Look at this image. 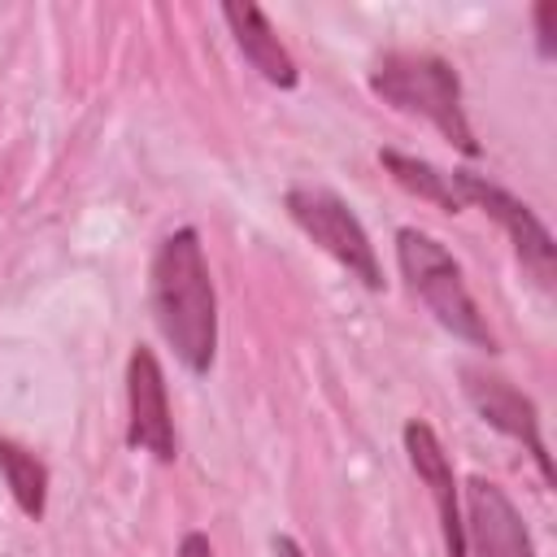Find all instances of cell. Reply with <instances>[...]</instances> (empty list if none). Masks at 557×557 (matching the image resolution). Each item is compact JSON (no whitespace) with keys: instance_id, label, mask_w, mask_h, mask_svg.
Segmentation results:
<instances>
[{"instance_id":"6da1fadb","label":"cell","mask_w":557,"mask_h":557,"mask_svg":"<svg viewBox=\"0 0 557 557\" xmlns=\"http://www.w3.org/2000/svg\"><path fill=\"white\" fill-rule=\"evenodd\" d=\"M152 313L174 348V357L205 374L218 352V292L209 278V261L200 235L191 226L170 231L152 257Z\"/></svg>"},{"instance_id":"7a4b0ae2","label":"cell","mask_w":557,"mask_h":557,"mask_svg":"<svg viewBox=\"0 0 557 557\" xmlns=\"http://www.w3.org/2000/svg\"><path fill=\"white\" fill-rule=\"evenodd\" d=\"M370 87L374 96H383L387 104H396L400 113H418L426 117L453 148H461L466 157H479V139L466 122L461 109V83L457 70L435 57V52H413V48H396L383 52L370 70Z\"/></svg>"},{"instance_id":"3957f363","label":"cell","mask_w":557,"mask_h":557,"mask_svg":"<svg viewBox=\"0 0 557 557\" xmlns=\"http://www.w3.org/2000/svg\"><path fill=\"white\" fill-rule=\"evenodd\" d=\"M396 261H400V274L409 278L413 296H422V305L435 313V322L444 331H453L457 339L474 344V348H496L466 278H461V265L457 257L426 231L418 226H400L396 231Z\"/></svg>"},{"instance_id":"277c9868","label":"cell","mask_w":557,"mask_h":557,"mask_svg":"<svg viewBox=\"0 0 557 557\" xmlns=\"http://www.w3.org/2000/svg\"><path fill=\"white\" fill-rule=\"evenodd\" d=\"M283 205H287L292 222H296L322 252H331L361 287H370V292L383 287V265H379V257H374V244H370L361 218H357L331 187L296 183V187H287Z\"/></svg>"},{"instance_id":"5b68a950","label":"cell","mask_w":557,"mask_h":557,"mask_svg":"<svg viewBox=\"0 0 557 557\" xmlns=\"http://www.w3.org/2000/svg\"><path fill=\"white\" fill-rule=\"evenodd\" d=\"M453 183H457V191H461L466 205H479L487 218H496V222L505 226V235H509L518 261H522L544 287H553V278H557V244H553L548 226H544L518 196H509L505 187H496V183H487V178H479V174H470V170H453Z\"/></svg>"},{"instance_id":"8992f818","label":"cell","mask_w":557,"mask_h":557,"mask_svg":"<svg viewBox=\"0 0 557 557\" xmlns=\"http://www.w3.org/2000/svg\"><path fill=\"white\" fill-rule=\"evenodd\" d=\"M126 444L139 453H152L157 461H174V448H178L165 374L148 344H135L126 361Z\"/></svg>"},{"instance_id":"52a82bcc","label":"cell","mask_w":557,"mask_h":557,"mask_svg":"<svg viewBox=\"0 0 557 557\" xmlns=\"http://www.w3.org/2000/svg\"><path fill=\"white\" fill-rule=\"evenodd\" d=\"M461 387H466V400L479 409V418L496 431H505L509 440H518L531 461L540 466L544 483H553V461H548V444L540 435V413L531 405V396H522L505 374H492V370H479V366H466L461 370Z\"/></svg>"},{"instance_id":"ba28073f","label":"cell","mask_w":557,"mask_h":557,"mask_svg":"<svg viewBox=\"0 0 557 557\" xmlns=\"http://www.w3.org/2000/svg\"><path fill=\"white\" fill-rule=\"evenodd\" d=\"M466 553L474 557H535L531 531L522 527V513L513 500L492 483V479H470L466 483Z\"/></svg>"},{"instance_id":"9c48e42d","label":"cell","mask_w":557,"mask_h":557,"mask_svg":"<svg viewBox=\"0 0 557 557\" xmlns=\"http://www.w3.org/2000/svg\"><path fill=\"white\" fill-rule=\"evenodd\" d=\"M405 453L413 474L431 487V500L440 509V527H444V548L448 557H466V531H461V496H457V479H453V461L440 444V435L431 431V422L409 418L405 422Z\"/></svg>"},{"instance_id":"30bf717a","label":"cell","mask_w":557,"mask_h":557,"mask_svg":"<svg viewBox=\"0 0 557 557\" xmlns=\"http://www.w3.org/2000/svg\"><path fill=\"white\" fill-rule=\"evenodd\" d=\"M222 17H226V26L235 35V48L244 52V61L265 83H274V87H296L300 83V70H296L292 52L283 48V39L270 26V17L257 4H248V0L244 4H222Z\"/></svg>"},{"instance_id":"8fae6325","label":"cell","mask_w":557,"mask_h":557,"mask_svg":"<svg viewBox=\"0 0 557 557\" xmlns=\"http://www.w3.org/2000/svg\"><path fill=\"white\" fill-rule=\"evenodd\" d=\"M379 161H383V170H387L405 191H413L418 200H431V205H440V209H448V213L466 209V200H461V191H457L453 174L435 170L431 161L405 157V152H396V148H383V152H379Z\"/></svg>"},{"instance_id":"7c38bea8","label":"cell","mask_w":557,"mask_h":557,"mask_svg":"<svg viewBox=\"0 0 557 557\" xmlns=\"http://www.w3.org/2000/svg\"><path fill=\"white\" fill-rule=\"evenodd\" d=\"M0 474H4V487L17 500V509L26 518H44V509H48V466L30 448H22L13 440H0Z\"/></svg>"},{"instance_id":"4fadbf2b","label":"cell","mask_w":557,"mask_h":557,"mask_svg":"<svg viewBox=\"0 0 557 557\" xmlns=\"http://www.w3.org/2000/svg\"><path fill=\"white\" fill-rule=\"evenodd\" d=\"M531 17H535V30H540V52L553 57V17H557V4L544 0V4H535Z\"/></svg>"},{"instance_id":"5bb4252c","label":"cell","mask_w":557,"mask_h":557,"mask_svg":"<svg viewBox=\"0 0 557 557\" xmlns=\"http://www.w3.org/2000/svg\"><path fill=\"white\" fill-rule=\"evenodd\" d=\"M178 557H213V544H209V535H200V531H187V535H183V544H178Z\"/></svg>"},{"instance_id":"9a60e30c","label":"cell","mask_w":557,"mask_h":557,"mask_svg":"<svg viewBox=\"0 0 557 557\" xmlns=\"http://www.w3.org/2000/svg\"><path fill=\"white\" fill-rule=\"evenodd\" d=\"M274 553H278V557H305L300 544H296L292 535H278V540H274Z\"/></svg>"}]
</instances>
